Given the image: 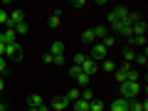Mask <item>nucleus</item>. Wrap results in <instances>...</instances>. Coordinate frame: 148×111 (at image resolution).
Wrapping results in <instances>:
<instances>
[{
  "label": "nucleus",
  "mask_w": 148,
  "mask_h": 111,
  "mask_svg": "<svg viewBox=\"0 0 148 111\" xmlns=\"http://www.w3.org/2000/svg\"><path fill=\"white\" fill-rule=\"evenodd\" d=\"M79 99H82V101H94V91H91V89H84V91L79 94Z\"/></svg>",
  "instance_id": "b1692460"
},
{
  "label": "nucleus",
  "mask_w": 148,
  "mask_h": 111,
  "mask_svg": "<svg viewBox=\"0 0 148 111\" xmlns=\"http://www.w3.org/2000/svg\"><path fill=\"white\" fill-rule=\"evenodd\" d=\"M82 72H84V74H89V77H91V74H96V69H99V64H96L94 62V59H89V57H86L84 59V62H82Z\"/></svg>",
  "instance_id": "0eeeda50"
},
{
  "label": "nucleus",
  "mask_w": 148,
  "mask_h": 111,
  "mask_svg": "<svg viewBox=\"0 0 148 111\" xmlns=\"http://www.w3.org/2000/svg\"><path fill=\"white\" fill-rule=\"evenodd\" d=\"M12 30H15V35H27V30H30V27H27V22H20V25H15Z\"/></svg>",
  "instance_id": "5701e85b"
},
{
  "label": "nucleus",
  "mask_w": 148,
  "mask_h": 111,
  "mask_svg": "<svg viewBox=\"0 0 148 111\" xmlns=\"http://www.w3.org/2000/svg\"><path fill=\"white\" fill-rule=\"evenodd\" d=\"M89 79H91V77H89V74H84V72H79L77 77H74V82H77L79 86H86V84H89Z\"/></svg>",
  "instance_id": "6ab92c4d"
},
{
  "label": "nucleus",
  "mask_w": 148,
  "mask_h": 111,
  "mask_svg": "<svg viewBox=\"0 0 148 111\" xmlns=\"http://www.w3.org/2000/svg\"><path fill=\"white\" fill-rule=\"evenodd\" d=\"M106 52H109V49H106L101 42H94V45H91V49H89V54H91L89 59H94V62L99 64V62H104V59H106Z\"/></svg>",
  "instance_id": "7ed1b4c3"
},
{
  "label": "nucleus",
  "mask_w": 148,
  "mask_h": 111,
  "mask_svg": "<svg viewBox=\"0 0 148 111\" xmlns=\"http://www.w3.org/2000/svg\"><path fill=\"white\" fill-rule=\"evenodd\" d=\"M0 111H5V104H0Z\"/></svg>",
  "instance_id": "e433bc0d"
},
{
  "label": "nucleus",
  "mask_w": 148,
  "mask_h": 111,
  "mask_svg": "<svg viewBox=\"0 0 148 111\" xmlns=\"http://www.w3.org/2000/svg\"><path fill=\"white\" fill-rule=\"evenodd\" d=\"M91 32H94V40H104V37L109 35V27L99 25V27H91Z\"/></svg>",
  "instance_id": "2eb2a0df"
},
{
  "label": "nucleus",
  "mask_w": 148,
  "mask_h": 111,
  "mask_svg": "<svg viewBox=\"0 0 148 111\" xmlns=\"http://www.w3.org/2000/svg\"><path fill=\"white\" fill-rule=\"evenodd\" d=\"M79 72H82V69L77 67V64H74V67H69V77H72V79H74V77H77V74H79Z\"/></svg>",
  "instance_id": "2f4dec72"
},
{
  "label": "nucleus",
  "mask_w": 148,
  "mask_h": 111,
  "mask_svg": "<svg viewBox=\"0 0 148 111\" xmlns=\"http://www.w3.org/2000/svg\"><path fill=\"white\" fill-rule=\"evenodd\" d=\"M121 99H128V101H133L138 94H141V82H123L121 86Z\"/></svg>",
  "instance_id": "f257e3e1"
},
{
  "label": "nucleus",
  "mask_w": 148,
  "mask_h": 111,
  "mask_svg": "<svg viewBox=\"0 0 148 111\" xmlns=\"http://www.w3.org/2000/svg\"><path fill=\"white\" fill-rule=\"evenodd\" d=\"M101 67H104V72H116V64L111 62V59H104V62H101Z\"/></svg>",
  "instance_id": "393cba45"
},
{
  "label": "nucleus",
  "mask_w": 148,
  "mask_h": 111,
  "mask_svg": "<svg viewBox=\"0 0 148 111\" xmlns=\"http://www.w3.org/2000/svg\"><path fill=\"white\" fill-rule=\"evenodd\" d=\"M128 67H131V64H123V67H116L114 77H116V82H119V84H123V82L128 79Z\"/></svg>",
  "instance_id": "9d476101"
},
{
  "label": "nucleus",
  "mask_w": 148,
  "mask_h": 111,
  "mask_svg": "<svg viewBox=\"0 0 148 111\" xmlns=\"http://www.w3.org/2000/svg\"><path fill=\"white\" fill-rule=\"evenodd\" d=\"M84 5H86L84 0H72V8H84Z\"/></svg>",
  "instance_id": "72a5a7b5"
},
{
  "label": "nucleus",
  "mask_w": 148,
  "mask_h": 111,
  "mask_svg": "<svg viewBox=\"0 0 148 111\" xmlns=\"http://www.w3.org/2000/svg\"><path fill=\"white\" fill-rule=\"evenodd\" d=\"M128 8H123V5H119V8H114V12L109 15V25H114V22H128Z\"/></svg>",
  "instance_id": "f03ea898"
},
{
  "label": "nucleus",
  "mask_w": 148,
  "mask_h": 111,
  "mask_svg": "<svg viewBox=\"0 0 148 111\" xmlns=\"http://www.w3.org/2000/svg\"><path fill=\"white\" fill-rule=\"evenodd\" d=\"M5 57H12V59H17V62H20V59H22V49H20V45H17V42L5 45Z\"/></svg>",
  "instance_id": "39448f33"
},
{
  "label": "nucleus",
  "mask_w": 148,
  "mask_h": 111,
  "mask_svg": "<svg viewBox=\"0 0 148 111\" xmlns=\"http://www.w3.org/2000/svg\"><path fill=\"white\" fill-rule=\"evenodd\" d=\"M128 42L136 45V47H146V35H133V37H128Z\"/></svg>",
  "instance_id": "a211bd4d"
},
{
  "label": "nucleus",
  "mask_w": 148,
  "mask_h": 111,
  "mask_svg": "<svg viewBox=\"0 0 148 111\" xmlns=\"http://www.w3.org/2000/svg\"><path fill=\"white\" fill-rule=\"evenodd\" d=\"M128 111H148V101H136L133 99L128 104Z\"/></svg>",
  "instance_id": "4468645a"
},
{
  "label": "nucleus",
  "mask_w": 148,
  "mask_h": 111,
  "mask_svg": "<svg viewBox=\"0 0 148 111\" xmlns=\"http://www.w3.org/2000/svg\"><path fill=\"white\" fill-rule=\"evenodd\" d=\"M0 104H3V99H0Z\"/></svg>",
  "instance_id": "58836bf2"
},
{
  "label": "nucleus",
  "mask_w": 148,
  "mask_h": 111,
  "mask_svg": "<svg viewBox=\"0 0 148 111\" xmlns=\"http://www.w3.org/2000/svg\"><path fill=\"white\" fill-rule=\"evenodd\" d=\"M8 20H10V17H8V12L0 10V27H8Z\"/></svg>",
  "instance_id": "bb28decb"
},
{
  "label": "nucleus",
  "mask_w": 148,
  "mask_h": 111,
  "mask_svg": "<svg viewBox=\"0 0 148 111\" xmlns=\"http://www.w3.org/2000/svg\"><path fill=\"white\" fill-rule=\"evenodd\" d=\"M111 30L116 32V35H123V37H133V32H131V25H128V22H114V25H111Z\"/></svg>",
  "instance_id": "20e7f679"
},
{
  "label": "nucleus",
  "mask_w": 148,
  "mask_h": 111,
  "mask_svg": "<svg viewBox=\"0 0 148 111\" xmlns=\"http://www.w3.org/2000/svg\"><path fill=\"white\" fill-rule=\"evenodd\" d=\"M104 111H106V109H104Z\"/></svg>",
  "instance_id": "a19ab883"
},
{
  "label": "nucleus",
  "mask_w": 148,
  "mask_h": 111,
  "mask_svg": "<svg viewBox=\"0 0 148 111\" xmlns=\"http://www.w3.org/2000/svg\"><path fill=\"white\" fill-rule=\"evenodd\" d=\"M30 111H40V109H30Z\"/></svg>",
  "instance_id": "4c0bfd02"
},
{
  "label": "nucleus",
  "mask_w": 148,
  "mask_h": 111,
  "mask_svg": "<svg viewBox=\"0 0 148 111\" xmlns=\"http://www.w3.org/2000/svg\"><path fill=\"white\" fill-rule=\"evenodd\" d=\"M52 64H59V67H62V64H64V54H57V57H52Z\"/></svg>",
  "instance_id": "7c9ffc66"
},
{
  "label": "nucleus",
  "mask_w": 148,
  "mask_h": 111,
  "mask_svg": "<svg viewBox=\"0 0 148 111\" xmlns=\"http://www.w3.org/2000/svg\"><path fill=\"white\" fill-rule=\"evenodd\" d=\"M0 57H5V45H0Z\"/></svg>",
  "instance_id": "f704fd0d"
},
{
  "label": "nucleus",
  "mask_w": 148,
  "mask_h": 111,
  "mask_svg": "<svg viewBox=\"0 0 148 111\" xmlns=\"http://www.w3.org/2000/svg\"><path fill=\"white\" fill-rule=\"evenodd\" d=\"M126 82H138V69L128 67V79H126Z\"/></svg>",
  "instance_id": "a878e982"
},
{
  "label": "nucleus",
  "mask_w": 148,
  "mask_h": 111,
  "mask_svg": "<svg viewBox=\"0 0 148 111\" xmlns=\"http://www.w3.org/2000/svg\"><path fill=\"white\" fill-rule=\"evenodd\" d=\"M49 54H52V57H57V54H64V42H52V47H49Z\"/></svg>",
  "instance_id": "dca6fc26"
},
{
  "label": "nucleus",
  "mask_w": 148,
  "mask_h": 111,
  "mask_svg": "<svg viewBox=\"0 0 148 111\" xmlns=\"http://www.w3.org/2000/svg\"><path fill=\"white\" fill-rule=\"evenodd\" d=\"M123 57H126V62H133V59H136V54H133V49H126V52H123Z\"/></svg>",
  "instance_id": "c85d7f7f"
},
{
  "label": "nucleus",
  "mask_w": 148,
  "mask_h": 111,
  "mask_svg": "<svg viewBox=\"0 0 148 111\" xmlns=\"http://www.w3.org/2000/svg\"><path fill=\"white\" fill-rule=\"evenodd\" d=\"M42 104H45V99L40 94H30L27 96V106H30V109H40Z\"/></svg>",
  "instance_id": "f8f14e48"
},
{
  "label": "nucleus",
  "mask_w": 148,
  "mask_h": 111,
  "mask_svg": "<svg viewBox=\"0 0 148 111\" xmlns=\"http://www.w3.org/2000/svg\"><path fill=\"white\" fill-rule=\"evenodd\" d=\"M8 17H10V20H8V27H5V30H12L15 25L25 22V15H22V10H12L10 15H8Z\"/></svg>",
  "instance_id": "423d86ee"
},
{
  "label": "nucleus",
  "mask_w": 148,
  "mask_h": 111,
  "mask_svg": "<svg viewBox=\"0 0 148 111\" xmlns=\"http://www.w3.org/2000/svg\"><path fill=\"white\" fill-rule=\"evenodd\" d=\"M136 62L141 64V67H146V64H148V59H146V52H143V54H138V57H136Z\"/></svg>",
  "instance_id": "c756f323"
},
{
  "label": "nucleus",
  "mask_w": 148,
  "mask_h": 111,
  "mask_svg": "<svg viewBox=\"0 0 148 111\" xmlns=\"http://www.w3.org/2000/svg\"><path fill=\"white\" fill-rule=\"evenodd\" d=\"M79 94H82V91L77 89V86H72V89L67 91V96H64V99H67L69 104H74V101H79Z\"/></svg>",
  "instance_id": "f3484780"
},
{
  "label": "nucleus",
  "mask_w": 148,
  "mask_h": 111,
  "mask_svg": "<svg viewBox=\"0 0 148 111\" xmlns=\"http://www.w3.org/2000/svg\"><path fill=\"white\" fill-rule=\"evenodd\" d=\"M128 104H131L128 99H121V96H119V99L114 101V104H111L106 111H128Z\"/></svg>",
  "instance_id": "1a4fd4ad"
},
{
  "label": "nucleus",
  "mask_w": 148,
  "mask_h": 111,
  "mask_svg": "<svg viewBox=\"0 0 148 111\" xmlns=\"http://www.w3.org/2000/svg\"><path fill=\"white\" fill-rule=\"evenodd\" d=\"M82 40H84L86 45H94V32H91V30H84V32H82Z\"/></svg>",
  "instance_id": "4be33fe9"
},
{
  "label": "nucleus",
  "mask_w": 148,
  "mask_h": 111,
  "mask_svg": "<svg viewBox=\"0 0 148 111\" xmlns=\"http://www.w3.org/2000/svg\"><path fill=\"white\" fill-rule=\"evenodd\" d=\"M47 25L52 27V30H57V27L62 25V17H57V15H49V20H47Z\"/></svg>",
  "instance_id": "412c9836"
},
{
  "label": "nucleus",
  "mask_w": 148,
  "mask_h": 111,
  "mask_svg": "<svg viewBox=\"0 0 148 111\" xmlns=\"http://www.w3.org/2000/svg\"><path fill=\"white\" fill-rule=\"evenodd\" d=\"M12 42H17L15 30H3L0 32V45H12Z\"/></svg>",
  "instance_id": "6e6552de"
},
{
  "label": "nucleus",
  "mask_w": 148,
  "mask_h": 111,
  "mask_svg": "<svg viewBox=\"0 0 148 111\" xmlns=\"http://www.w3.org/2000/svg\"><path fill=\"white\" fill-rule=\"evenodd\" d=\"M84 59H86L84 54H77V57H74V64H77V67H82V62H84Z\"/></svg>",
  "instance_id": "473e14b6"
},
{
  "label": "nucleus",
  "mask_w": 148,
  "mask_h": 111,
  "mask_svg": "<svg viewBox=\"0 0 148 111\" xmlns=\"http://www.w3.org/2000/svg\"><path fill=\"white\" fill-rule=\"evenodd\" d=\"M67 106H72V104H69V101L64 99V96H57V99H54L52 104H49V109H54V111H64Z\"/></svg>",
  "instance_id": "9b49d317"
},
{
  "label": "nucleus",
  "mask_w": 148,
  "mask_h": 111,
  "mask_svg": "<svg viewBox=\"0 0 148 111\" xmlns=\"http://www.w3.org/2000/svg\"><path fill=\"white\" fill-rule=\"evenodd\" d=\"M0 32H3V27H0Z\"/></svg>",
  "instance_id": "ea45409f"
},
{
  "label": "nucleus",
  "mask_w": 148,
  "mask_h": 111,
  "mask_svg": "<svg viewBox=\"0 0 148 111\" xmlns=\"http://www.w3.org/2000/svg\"><path fill=\"white\" fill-rule=\"evenodd\" d=\"M72 109L74 111H89V101H74V104H72Z\"/></svg>",
  "instance_id": "aec40b11"
},
{
  "label": "nucleus",
  "mask_w": 148,
  "mask_h": 111,
  "mask_svg": "<svg viewBox=\"0 0 148 111\" xmlns=\"http://www.w3.org/2000/svg\"><path fill=\"white\" fill-rule=\"evenodd\" d=\"M5 74H8V69H5V57H0V77L5 79Z\"/></svg>",
  "instance_id": "cd10ccee"
},
{
  "label": "nucleus",
  "mask_w": 148,
  "mask_h": 111,
  "mask_svg": "<svg viewBox=\"0 0 148 111\" xmlns=\"http://www.w3.org/2000/svg\"><path fill=\"white\" fill-rule=\"evenodd\" d=\"M146 20H138V22H133V25H131V32H133V35H146Z\"/></svg>",
  "instance_id": "ddd939ff"
},
{
  "label": "nucleus",
  "mask_w": 148,
  "mask_h": 111,
  "mask_svg": "<svg viewBox=\"0 0 148 111\" xmlns=\"http://www.w3.org/2000/svg\"><path fill=\"white\" fill-rule=\"evenodd\" d=\"M5 89V79H3V77H0V91Z\"/></svg>",
  "instance_id": "c9c22d12"
}]
</instances>
